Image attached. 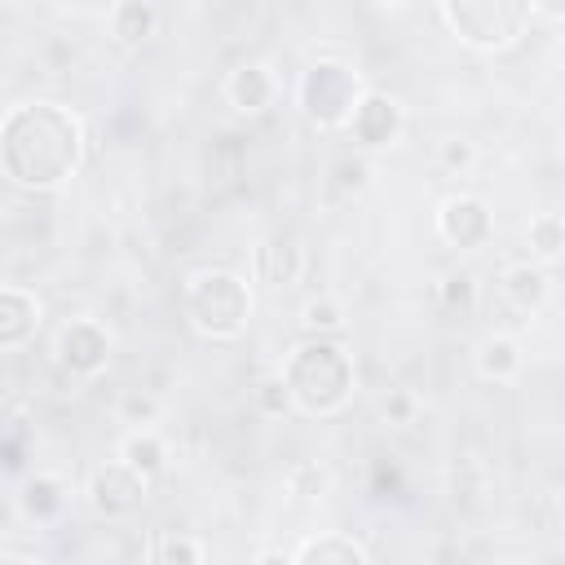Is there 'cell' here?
I'll return each mask as SVG.
<instances>
[{
  "label": "cell",
  "mask_w": 565,
  "mask_h": 565,
  "mask_svg": "<svg viewBox=\"0 0 565 565\" xmlns=\"http://www.w3.org/2000/svg\"><path fill=\"white\" fill-rule=\"evenodd\" d=\"M84 159V128L53 102L13 106L0 119V168L22 190H57Z\"/></svg>",
  "instance_id": "1"
},
{
  "label": "cell",
  "mask_w": 565,
  "mask_h": 565,
  "mask_svg": "<svg viewBox=\"0 0 565 565\" xmlns=\"http://www.w3.org/2000/svg\"><path fill=\"white\" fill-rule=\"evenodd\" d=\"M282 384H287V397L296 411L305 415H340L353 397V358L331 340V335H309L300 340L282 366H278Z\"/></svg>",
  "instance_id": "2"
},
{
  "label": "cell",
  "mask_w": 565,
  "mask_h": 565,
  "mask_svg": "<svg viewBox=\"0 0 565 565\" xmlns=\"http://www.w3.org/2000/svg\"><path fill=\"white\" fill-rule=\"evenodd\" d=\"M185 318L203 340H234L252 318V287L234 269H199L185 282Z\"/></svg>",
  "instance_id": "3"
},
{
  "label": "cell",
  "mask_w": 565,
  "mask_h": 565,
  "mask_svg": "<svg viewBox=\"0 0 565 565\" xmlns=\"http://www.w3.org/2000/svg\"><path fill=\"white\" fill-rule=\"evenodd\" d=\"M441 18L468 49L503 53L525 35L534 4L530 0H441Z\"/></svg>",
  "instance_id": "4"
},
{
  "label": "cell",
  "mask_w": 565,
  "mask_h": 565,
  "mask_svg": "<svg viewBox=\"0 0 565 565\" xmlns=\"http://www.w3.org/2000/svg\"><path fill=\"white\" fill-rule=\"evenodd\" d=\"M296 97H300V110H305L309 124H318V128H344V119L353 115V106L362 97V79H358L353 66L322 57V62H313L300 75Z\"/></svg>",
  "instance_id": "5"
},
{
  "label": "cell",
  "mask_w": 565,
  "mask_h": 565,
  "mask_svg": "<svg viewBox=\"0 0 565 565\" xmlns=\"http://www.w3.org/2000/svg\"><path fill=\"white\" fill-rule=\"evenodd\" d=\"M146 499V477L124 463V459H106L88 472V503L97 516L106 521H119V516H132Z\"/></svg>",
  "instance_id": "6"
},
{
  "label": "cell",
  "mask_w": 565,
  "mask_h": 565,
  "mask_svg": "<svg viewBox=\"0 0 565 565\" xmlns=\"http://www.w3.org/2000/svg\"><path fill=\"white\" fill-rule=\"evenodd\" d=\"M437 234L446 247L455 252H477L490 243L494 234V216L486 207V199L477 194H450L441 207H437Z\"/></svg>",
  "instance_id": "7"
},
{
  "label": "cell",
  "mask_w": 565,
  "mask_h": 565,
  "mask_svg": "<svg viewBox=\"0 0 565 565\" xmlns=\"http://www.w3.org/2000/svg\"><path fill=\"white\" fill-rule=\"evenodd\" d=\"M57 362L71 375H102L110 362V331L97 318H75L57 331Z\"/></svg>",
  "instance_id": "8"
},
{
  "label": "cell",
  "mask_w": 565,
  "mask_h": 565,
  "mask_svg": "<svg viewBox=\"0 0 565 565\" xmlns=\"http://www.w3.org/2000/svg\"><path fill=\"white\" fill-rule=\"evenodd\" d=\"M402 124H406L402 102L388 97V93H362L358 106H353V115L344 119V128L353 132V141H358L362 150L393 146V141L402 137Z\"/></svg>",
  "instance_id": "9"
},
{
  "label": "cell",
  "mask_w": 565,
  "mask_h": 565,
  "mask_svg": "<svg viewBox=\"0 0 565 565\" xmlns=\"http://www.w3.org/2000/svg\"><path fill=\"white\" fill-rule=\"evenodd\" d=\"M225 102H230L238 115H260V110H269V106L278 102V75H274V66H265V62H243V66H234L230 79H225Z\"/></svg>",
  "instance_id": "10"
},
{
  "label": "cell",
  "mask_w": 565,
  "mask_h": 565,
  "mask_svg": "<svg viewBox=\"0 0 565 565\" xmlns=\"http://www.w3.org/2000/svg\"><path fill=\"white\" fill-rule=\"evenodd\" d=\"M547 296H552V278H547L543 265L521 260V265H508V269L499 274V300H503L512 313H521V318L539 313V309L547 305Z\"/></svg>",
  "instance_id": "11"
},
{
  "label": "cell",
  "mask_w": 565,
  "mask_h": 565,
  "mask_svg": "<svg viewBox=\"0 0 565 565\" xmlns=\"http://www.w3.org/2000/svg\"><path fill=\"white\" fill-rule=\"evenodd\" d=\"M66 503H71V481H66V477H57V472H35V477L22 481L18 512H22L26 521L49 525V521H57V516L66 512Z\"/></svg>",
  "instance_id": "12"
},
{
  "label": "cell",
  "mask_w": 565,
  "mask_h": 565,
  "mask_svg": "<svg viewBox=\"0 0 565 565\" xmlns=\"http://www.w3.org/2000/svg\"><path fill=\"white\" fill-rule=\"evenodd\" d=\"M305 274V247L291 234H269L256 247V278L269 287H291Z\"/></svg>",
  "instance_id": "13"
},
{
  "label": "cell",
  "mask_w": 565,
  "mask_h": 565,
  "mask_svg": "<svg viewBox=\"0 0 565 565\" xmlns=\"http://www.w3.org/2000/svg\"><path fill=\"white\" fill-rule=\"evenodd\" d=\"M40 331V300L26 287H0V349H22Z\"/></svg>",
  "instance_id": "14"
},
{
  "label": "cell",
  "mask_w": 565,
  "mask_h": 565,
  "mask_svg": "<svg viewBox=\"0 0 565 565\" xmlns=\"http://www.w3.org/2000/svg\"><path fill=\"white\" fill-rule=\"evenodd\" d=\"M521 366H525V349H521L516 335L494 331V335H486V340L477 344V375H481V380L512 384V380L521 375Z\"/></svg>",
  "instance_id": "15"
},
{
  "label": "cell",
  "mask_w": 565,
  "mask_h": 565,
  "mask_svg": "<svg viewBox=\"0 0 565 565\" xmlns=\"http://www.w3.org/2000/svg\"><path fill=\"white\" fill-rule=\"evenodd\" d=\"M291 561L296 565H366L371 552L353 534H318V539H305L291 552Z\"/></svg>",
  "instance_id": "16"
},
{
  "label": "cell",
  "mask_w": 565,
  "mask_h": 565,
  "mask_svg": "<svg viewBox=\"0 0 565 565\" xmlns=\"http://www.w3.org/2000/svg\"><path fill=\"white\" fill-rule=\"evenodd\" d=\"M154 26H159V13H154V4L150 0H119L115 9H110V35H115V44L119 49H141L150 35H154Z\"/></svg>",
  "instance_id": "17"
},
{
  "label": "cell",
  "mask_w": 565,
  "mask_h": 565,
  "mask_svg": "<svg viewBox=\"0 0 565 565\" xmlns=\"http://www.w3.org/2000/svg\"><path fill=\"white\" fill-rule=\"evenodd\" d=\"M119 459L132 463V468L150 481V477H159V472L168 468V441H163L154 428H132V433L124 437V446H119Z\"/></svg>",
  "instance_id": "18"
},
{
  "label": "cell",
  "mask_w": 565,
  "mask_h": 565,
  "mask_svg": "<svg viewBox=\"0 0 565 565\" xmlns=\"http://www.w3.org/2000/svg\"><path fill=\"white\" fill-rule=\"evenodd\" d=\"M300 327L309 335H340L344 331V305L335 296H309L300 309Z\"/></svg>",
  "instance_id": "19"
},
{
  "label": "cell",
  "mask_w": 565,
  "mask_h": 565,
  "mask_svg": "<svg viewBox=\"0 0 565 565\" xmlns=\"http://www.w3.org/2000/svg\"><path fill=\"white\" fill-rule=\"evenodd\" d=\"M561 247H565V225H561V216H556V212H539V216L530 221V252L547 265V260L561 256Z\"/></svg>",
  "instance_id": "20"
},
{
  "label": "cell",
  "mask_w": 565,
  "mask_h": 565,
  "mask_svg": "<svg viewBox=\"0 0 565 565\" xmlns=\"http://www.w3.org/2000/svg\"><path fill=\"white\" fill-rule=\"evenodd\" d=\"M437 305H441V313H472L477 309V282H472V274H446L441 282H437Z\"/></svg>",
  "instance_id": "21"
},
{
  "label": "cell",
  "mask_w": 565,
  "mask_h": 565,
  "mask_svg": "<svg viewBox=\"0 0 565 565\" xmlns=\"http://www.w3.org/2000/svg\"><path fill=\"white\" fill-rule=\"evenodd\" d=\"M203 556H207V547L199 539H172V534H163L150 547V561H203Z\"/></svg>",
  "instance_id": "22"
},
{
  "label": "cell",
  "mask_w": 565,
  "mask_h": 565,
  "mask_svg": "<svg viewBox=\"0 0 565 565\" xmlns=\"http://www.w3.org/2000/svg\"><path fill=\"white\" fill-rule=\"evenodd\" d=\"M287 486H291V494L313 499V494H322V490H327V472H322L318 463H296V468L287 472Z\"/></svg>",
  "instance_id": "23"
},
{
  "label": "cell",
  "mask_w": 565,
  "mask_h": 565,
  "mask_svg": "<svg viewBox=\"0 0 565 565\" xmlns=\"http://www.w3.org/2000/svg\"><path fill=\"white\" fill-rule=\"evenodd\" d=\"M256 402H260V411H265V415H282V411L291 406L282 375H269V380H260V384H256Z\"/></svg>",
  "instance_id": "24"
},
{
  "label": "cell",
  "mask_w": 565,
  "mask_h": 565,
  "mask_svg": "<svg viewBox=\"0 0 565 565\" xmlns=\"http://www.w3.org/2000/svg\"><path fill=\"white\" fill-rule=\"evenodd\" d=\"M472 159H477V150H472V141H446L441 146V168H450V172H463V168H472Z\"/></svg>",
  "instance_id": "25"
},
{
  "label": "cell",
  "mask_w": 565,
  "mask_h": 565,
  "mask_svg": "<svg viewBox=\"0 0 565 565\" xmlns=\"http://www.w3.org/2000/svg\"><path fill=\"white\" fill-rule=\"evenodd\" d=\"M539 13H547V18H561L565 13V0H530Z\"/></svg>",
  "instance_id": "26"
},
{
  "label": "cell",
  "mask_w": 565,
  "mask_h": 565,
  "mask_svg": "<svg viewBox=\"0 0 565 565\" xmlns=\"http://www.w3.org/2000/svg\"><path fill=\"white\" fill-rule=\"evenodd\" d=\"M57 4H62V9H71V13H84V9H93L97 0H57Z\"/></svg>",
  "instance_id": "27"
}]
</instances>
